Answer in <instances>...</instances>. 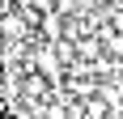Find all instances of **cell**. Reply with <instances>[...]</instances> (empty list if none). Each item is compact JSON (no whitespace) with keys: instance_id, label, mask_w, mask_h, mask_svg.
Returning a JSON list of instances; mask_svg holds the SVG:
<instances>
[{"instance_id":"6da1fadb","label":"cell","mask_w":123,"mask_h":119,"mask_svg":"<svg viewBox=\"0 0 123 119\" xmlns=\"http://www.w3.org/2000/svg\"><path fill=\"white\" fill-rule=\"evenodd\" d=\"M102 55H106V51H102V38H98V34L76 38V60H81V64H98Z\"/></svg>"},{"instance_id":"3957f363","label":"cell","mask_w":123,"mask_h":119,"mask_svg":"<svg viewBox=\"0 0 123 119\" xmlns=\"http://www.w3.org/2000/svg\"><path fill=\"white\" fill-rule=\"evenodd\" d=\"M106 4H119V0H106Z\"/></svg>"},{"instance_id":"7a4b0ae2","label":"cell","mask_w":123,"mask_h":119,"mask_svg":"<svg viewBox=\"0 0 123 119\" xmlns=\"http://www.w3.org/2000/svg\"><path fill=\"white\" fill-rule=\"evenodd\" d=\"M115 9H119V13H123V0H119V4H115Z\"/></svg>"}]
</instances>
